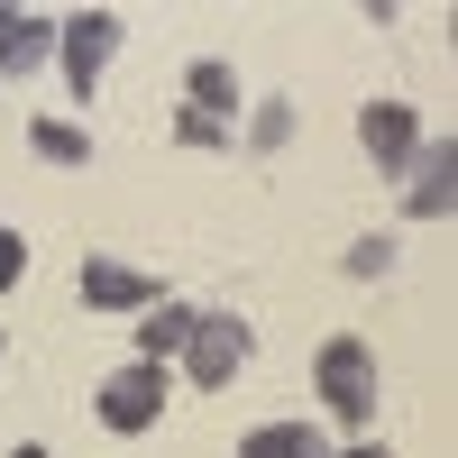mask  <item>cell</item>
<instances>
[{
  "mask_svg": "<svg viewBox=\"0 0 458 458\" xmlns=\"http://www.w3.org/2000/svg\"><path fill=\"white\" fill-rule=\"evenodd\" d=\"M312 386H321V403H330V422H349V431L367 440V412H376V394H386V386H376V349H367V339H349V330L321 339Z\"/></svg>",
  "mask_w": 458,
  "mask_h": 458,
  "instance_id": "6da1fadb",
  "label": "cell"
},
{
  "mask_svg": "<svg viewBox=\"0 0 458 458\" xmlns=\"http://www.w3.org/2000/svg\"><path fill=\"white\" fill-rule=\"evenodd\" d=\"M120 37H129L120 10H73V19L55 28V64H64V92H73V101L101 92V73H110V55H120Z\"/></svg>",
  "mask_w": 458,
  "mask_h": 458,
  "instance_id": "7a4b0ae2",
  "label": "cell"
},
{
  "mask_svg": "<svg viewBox=\"0 0 458 458\" xmlns=\"http://www.w3.org/2000/svg\"><path fill=\"white\" fill-rule=\"evenodd\" d=\"M92 412H101V431H120V440L157 431V412H165V367H157V358H129L120 376H101Z\"/></svg>",
  "mask_w": 458,
  "mask_h": 458,
  "instance_id": "3957f363",
  "label": "cell"
},
{
  "mask_svg": "<svg viewBox=\"0 0 458 458\" xmlns=\"http://www.w3.org/2000/svg\"><path fill=\"white\" fill-rule=\"evenodd\" d=\"M248 349H257L248 312H202V321H193V339H183V367H193V386H202V394H220V386H239Z\"/></svg>",
  "mask_w": 458,
  "mask_h": 458,
  "instance_id": "277c9868",
  "label": "cell"
},
{
  "mask_svg": "<svg viewBox=\"0 0 458 458\" xmlns=\"http://www.w3.org/2000/svg\"><path fill=\"white\" fill-rule=\"evenodd\" d=\"M458 211V138L440 129V147L422 138V157L403 165V220H449Z\"/></svg>",
  "mask_w": 458,
  "mask_h": 458,
  "instance_id": "5b68a950",
  "label": "cell"
},
{
  "mask_svg": "<svg viewBox=\"0 0 458 458\" xmlns=\"http://www.w3.org/2000/svg\"><path fill=\"white\" fill-rule=\"evenodd\" d=\"M358 147H367L376 174L403 183V165L422 157V120H412V101H367V110H358Z\"/></svg>",
  "mask_w": 458,
  "mask_h": 458,
  "instance_id": "8992f818",
  "label": "cell"
},
{
  "mask_svg": "<svg viewBox=\"0 0 458 458\" xmlns=\"http://www.w3.org/2000/svg\"><path fill=\"white\" fill-rule=\"evenodd\" d=\"M83 302L92 312H147V302H165V284L120 266V257H83Z\"/></svg>",
  "mask_w": 458,
  "mask_h": 458,
  "instance_id": "52a82bcc",
  "label": "cell"
},
{
  "mask_svg": "<svg viewBox=\"0 0 458 458\" xmlns=\"http://www.w3.org/2000/svg\"><path fill=\"white\" fill-rule=\"evenodd\" d=\"M55 28L64 19H47V10H0V73H37L55 55Z\"/></svg>",
  "mask_w": 458,
  "mask_h": 458,
  "instance_id": "ba28073f",
  "label": "cell"
},
{
  "mask_svg": "<svg viewBox=\"0 0 458 458\" xmlns=\"http://www.w3.org/2000/svg\"><path fill=\"white\" fill-rule=\"evenodd\" d=\"M239 101H248V92H239V73H229L220 55L183 64V110H202V120H220V129H229V120H239Z\"/></svg>",
  "mask_w": 458,
  "mask_h": 458,
  "instance_id": "9c48e42d",
  "label": "cell"
},
{
  "mask_svg": "<svg viewBox=\"0 0 458 458\" xmlns=\"http://www.w3.org/2000/svg\"><path fill=\"white\" fill-rule=\"evenodd\" d=\"M193 321H202L193 302H147V312H138V358H157V367H165L183 339H193Z\"/></svg>",
  "mask_w": 458,
  "mask_h": 458,
  "instance_id": "30bf717a",
  "label": "cell"
},
{
  "mask_svg": "<svg viewBox=\"0 0 458 458\" xmlns=\"http://www.w3.org/2000/svg\"><path fill=\"white\" fill-rule=\"evenodd\" d=\"M239 458H330V440H321L312 422H257V431L239 440Z\"/></svg>",
  "mask_w": 458,
  "mask_h": 458,
  "instance_id": "8fae6325",
  "label": "cell"
},
{
  "mask_svg": "<svg viewBox=\"0 0 458 458\" xmlns=\"http://www.w3.org/2000/svg\"><path fill=\"white\" fill-rule=\"evenodd\" d=\"M284 138H293V92H266L248 110V147H257V157H284Z\"/></svg>",
  "mask_w": 458,
  "mask_h": 458,
  "instance_id": "7c38bea8",
  "label": "cell"
},
{
  "mask_svg": "<svg viewBox=\"0 0 458 458\" xmlns=\"http://www.w3.org/2000/svg\"><path fill=\"white\" fill-rule=\"evenodd\" d=\"M28 147H37L47 165H92V138L73 129V120H28Z\"/></svg>",
  "mask_w": 458,
  "mask_h": 458,
  "instance_id": "4fadbf2b",
  "label": "cell"
},
{
  "mask_svg": "<svg viewBox=\"0 0 458 458\" xmlns=\"http://www.w3.org/2000/svg\"><path fill=\"white\" fill-rule=\"evenodd\" d=\"M339 276H358V284L394 276V239H386V229H367V239H349V248H339Z\"/></svg>",
  "mask_w": 458,
  "mask_h": 458,
  "instance_id": "5bb4252c",
  "label": "cell"
},
{
  "mask_svg": "<svg viewBox=\"0 0 458 458\" xmlns=\"http://www.w3.org/2000/svg\"><path fill=\"white\" fill-rule=\"evenodd\" d=\"M174 147H202V157H220L229 129H220V120H202V110H174Z\"/></svg>",
  "mask_w": 458,
  "mask_h": 458,
  "instance_id": "9a60e30c",
  "label": "cell"
},
{
  "mask_svg": "<svg viewBox=\"0 0 458 458\" xmlns=\"http://www.w3.org/2000/svg\"><path fill=\"white\" fill-rule=\"evenodd\" d=\"M28 276V239H19V229H0V293H10Z\"/></svg>",
  "mask_w": 458,
  "mask_h": 458,
  "instance_id": "2e32d148",
  "label": "cell"
},
{
  "mask_svg": "<svg viewBox=\"0 0 458 458\" xmlns=\"http://www.w3.org/2000/svg\"><path fill=\"white\" fill-rule=\"evenodd\" d=\"M330 458H394L386 440H349V449H330Z\"/></svg>",
  "mask_w": 458,
  "mask_h": 458,
  "instance_id": "e0dca14e",
  "label": "cell"
},
{
  "mask_svg": "<svg viewBox=\"0 0 458 458\" xmlns=\"http://www.w3.org/2000/svg\"><path fill=\"white\" fill-rule=\"evenodd\" d=\"M10 458H47V449H37V440H19V449H10Z\"/></svg>",
  "mask_w": 458,
  "mask_h": 458,
  "instance_id": "ac0fdd59",
  "label": "cell"
}]
</instances>
